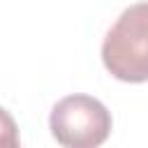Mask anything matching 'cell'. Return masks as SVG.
<instances>
[{
	"label": "cell",
	"mask_w": 148,
	"mask_h": 148,
	"mask_svg": "<svg viewBox=\"0 0 148 148\" xmlns=\"http://www.w3.org/2000/svg\"><path fill=\"white\" fill-rule=\"evenodd\" d=\"M106 72L125 83L148 81V2L130 5L102 44Z\"/></svg>",
	"instance_id": "cell-1"
},
{
	"label": "cell",
	"mask_w": 148,
	"mask_h": 148,
	"mask_svg": "<svg viewBox=\"0 0 148 148\" xmlns=\"http://www.w3.org/2000/svg\"><path fill=\"white\" fill-rule=\"evenodd\" d=\"M111 125L109 109L90 95H67L49 116L53 139L67 148H95L104 143L111 134Z\"/></svg>",
	"instance_id": "cell-2"
},
{
	"label": "cell",
	"mask_w": 148,
	"mask_h": 148,
	"mask_svg": "<svg viewBox=\"0 0 148 148\" xmlns=\"http://www.w3.org/2000/svg\"><path fill=\"white\" fill-rule=\"evenodd\" d=\"M21 143L18 125L7 109L0 106V148H16Z\"/></svg>",
	"instance_id": "cell-3"
}]
</instances>
